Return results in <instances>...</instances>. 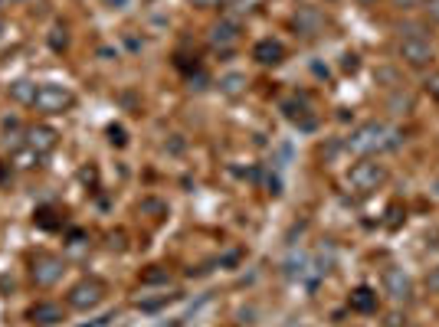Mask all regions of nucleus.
I'll use <instances>...</instances> for the list:
<instances>
[{
  "mask_svg": "<svg viewBox=\"0 0 439 327\" xmlns=\"http://www.w3.org/2000/svg\"><path fill=\"white\" fill-rule=\"evenodd\" d=\"M403 144V131L387 122H367L348 138V150L354 154H383Z\"/></svg>",
  "mask_w": 439,
  "mask_h": 327,
  "instance_id": "1",
  "label": "nucleus"
},
{
  "mask_svg": "<svg viewBox=\"0 0 439 327\" xmlns=\"http://www.w3.org/2000/svg\"><path fill=\"white\" fill-rule=\"evenodd\" d=\"M59 144V134L53 128H46V124H37V128L27 131V148H33L43 158V154H49V150Z\"/></svg>",
  "mask_w": 439,
  "mask_h": 327,
  "instance_id": "8",
  "label": "nucleus"
},
{
  "mask_svg": "<svg viewBox=\"0 0 439 327\" xmlns=\"http://www.w3.org/2000/svg\"><path fill=\"white\" fill-rule=\"evenodd\" d=\"M364 4H377V0H364Z\"/></svg>",
  "mask_w": 439,
  "mask_h": 327,
  "instance_id": "25",
  "label": "nucleus"
},
{
  "mask_svg": "<svg viewBox=\"0 0 439 327\" xmlns=\"http://www.w3.org/2000/svg\"><path fill=\"white\" fill-rule=\"evenodd\" d=\"M0 30H4V23H0Z\"/></svg>",
  "mask_w": 439,
  "mask_h": 327,
  "instance_id": "26",
  "label": "nucleus"
},
{
  "mask_svg": "<svg viewBox=\"0 0 439 327\" xmlns=\"http://www.w3.org/2000/svg\"><path fill=\"white\" fill-rule=\"evenodd\" d=\"M387 184V167L377 164V160H361V164H354L351 174H348V187L354 193H371V190L383 187Z\"/></svg>",
  "mask_w": 439,
  "mask_h": 327,
  "instance_id": "3",
  "label": "nucleus"
},
{
  "mask_svg": "<svg viewBox=\"0 0 439 327\" xmlns=\"http://www.w3.org/2000/svg\"><path fill=\"white\" fill-rule=\"evenodd\" d=\"M423 85H426V92H430V98H436V102H439V72H433V75H430V79H426Z\"/></svg>",
  "mask_w": 439,
  "mask_h": 327,
  "instance_id": "20",
  "label": "nucleus"
},
{
  "mask_svg": "<svg viewBox=\"0 0 439 327\" xmlns=\"http://www.w3.org/2000/svg\"><path fill=\"white\" fill-rule=\"evenodd\" d=\"M10 98L20 105H33V98H37V85L33 82H13L10 85Z\"/></svg>",
  "mask_w": 439,
  "mask_h": 327,
  "instance_id": "16",
  "label": "nucleus"
},
{
  "mask_svg": "<svg viewBox=\"0 0 439 327\" xmlns=\"http://www.w3.org/2000/svg\"><path fill=\"white\" fill-rule=\"evenodd\" d=\"M305 112H308V108H302V105H286L288 118H292V122H295L302 131H312L318 124V118H315V115H305Z\"/></svg>",
  "mask_w": 439,
  "mask_h": 327,
  "instance_id": "15",
  "label": "nucleus"
},
{
  "mask_svg": "<svg viewBox=\"0 0 439 327\" xmlns=\"http://www.w3.org/2000/svg\"><path fill=\"white\" fill-rule=\"evenodd\" d=\"M72 105H76V95L69 92L66 85H53V82L39 85L37 98H33V108L43 115H63V112H69Z\"/></svg>",
  "mask_w": 439,
  "mask_h": 327,
  "instance_id": "2",
  "label": "nucleus"
},
{
  "mask_svg": "<svg viewBox=\"0 0 439 327\" xmlns=\"http://www.w3.org/2000/svg\"><path fill=\"white\" fill-rule=\"evenodd\" d=\"M30 321L39 327H53L63 321V308L59 304H53V301H37L33 308H30Z\"/></svg>",
  "mask_w": 439,
  "mask_h": 327,
  "instance_id": "11",
  "label": "nucleus"
},
{
  "mask_svg": "<svg viewBox=\"0 0 439 327\" xmlns=\"http://www.w3.org/2000/svg\"><path fill=\"white\" fill-rule=\"evenodd\" d=\"M37 160H39V154L33 148H27V150H20L17 154V167H33Z\"/></svg>",
  "mask_w": 439,
  "mask_h": 327,
  "instance_id": "19",
  "label": "nucleus"
},
{
  "mask_svg": "<svg viewBox=\"0 0 439 327\" xmlns=\"http://www.w3.org/2000/svg\"><path fill=\"white\" fill-rule=\"evenodd\" d=\"M210 43L217 49H233L239 43V27L233 20H220L217 27L210 30Z\"/></svg>",
  "mask_w": 439,
  "mask_h": 327,
  "instance_id": "10",
  "label": "nucleus"
},
{
  "mask_svg": "<svg viewBox=\"0 0 439 327\" xmlns=\"http://www.w3.org/2000/svg\"><path fill=\"white\" fill-rule=\"evenodd\" d=\"M220 92L229 95V98H239V95L246 92V75H239V72H229L220 79Z\"/></svg>",
  "mask_w": 439,
  "mask_h": 327,
  "instance_id": "14",
  "label": "nucleus"
},
{
  "mask_svg": "<svg viewBox=\"0 0 439 327\" xmlns=\"http://www.w3.org/2000/svg\"><path fill=\"white\" fill-rule=\"evenodd\" d=\"M322 27H325V17H322L315 7H302L295 13V30H298V33L315 37V33H322Z\"/></svg>",
  "mask_w": 439,
  "mask_h": 327,
  "instance_id": "12",
  "label": "nucleus"
},
{
  "mask_svg": "<svg viewBox=\"0 0 439 327\" xmlns=\"http://www.w3.org/2000/svg\"><path fill=\"white\" fill-rule=\"evenodd\" d=\"M108 134H112V141H115V144H125V131H122V128H112Z\"/></svg>",
  "mask_w": 439,
  "mask_h": 327,
  "instance_id": "24",
  "label": "nucleus"
},
{
  "mask_svg": "<svg viewBox=\"0 0 439 327\" xmlns=\"http://www.w3.org/2000/svg\"><path fill=\"white\" fill-rule=\"evenodd\" d=\"M171 281V271L167 269H151L141 275V285H167Z\"/></svg>",
  "mask_w": 439,
  "mask_h": 327,
  "instance_id": "18",
  "label": "nucleus"
},
{
  "mask_svg": "<svg viewBox=\"0 0 439 327\" xmlns=\"http://www.w3.org/2000/svg\"><path fill=\"white\" fill-rule=\"evenodd\" d=\"M351 308L357 311V314H371V311H377V291L367 288V285L354 288L351 291Z\"/></svg>",
  "mask_w": 439,
  "mask_h": 327,
  "instance_id": "13",
  "label": "nucleus"
},
{
  "mask_svg": "<svg viewBox=\"0 0 439 327\" xmlns=\"http://www.w3.org/2000/svg\"><path fill=\"white\" fill-rule=\"evenodd\" d=\"M63 271H66V262L59 259V255H37L30 275H33V285H37V288H53V285L63 278Z\"/></svg>",
  "mask_w": 439,
  "mask_h": 327,
  "instance_id": "6",
  "label": "nucleus"
},
{
  "mask_svg": "<svg viewBox=\"0 0 439 327\" xmlns=\"http://www.w3.org/2000/svg\"><path fill=\"white\" fill-rule=\"evenodd\" d=\"M191 4H193L197 10H213V7H220L223 0H191Z\"/></svg>",
  "mask_w": 439,
  "mask_h": 327,
  "instance_id": "22",
  "label": "nucleus"
},
{
  "mask_svg": "<svg viewBox=\"0 0 439 327\" xmlns=\"http://www.w3.org/2000/svg\"><path fill=\"white\" fill-rule=\"evenodd\" d=\"M69 301V308H76V311H92L98 308L102 301H106V281H98V278H82L79 285H72L66 295Z\"/></svg>",
  "mask_w": 439,
  "mask_h": 327,
  "instance_id": "4",
  "label": "nucleus"
},
{
  "mask_svg": "<svg viewBox=\"0 0 439 327\" xmlns=\"http://www.w3.org/2000/svg\"><path fill=\"white\" fill-rule=\"evenodd\" d=\"M423 10L430 13V20H436V23H439V0H426V4H423Z\"/></svg>",
  "mask_w": 439,
  "mask_h": 327,
  "instance_id": "21",
  "label": "nucleus"
},
{
  "mask_svg": "<svg viewBox=\"0 0 439 327\" xmlns=\"http://www.w3.org/2000/svg\"><path fill=\"white\" fill-rule=\"evenodd\" d=\"M426 281H430V288H433V291H439V265L430 271V278H426Z\"/></svg>",
  "mask_w": 439,
  "mask_h": 327,
  "instance_id": "23",
  "label": "nucleus"
},
{
  "mask_svg": "<svg viewBox=\"0 0 439 327\" xmlns=\"http://www.w3.org/2000/svg\"><path fill=\"white\" fill-rule=\"evenodd\" d=\"M383 291H387L393 301H410V295H413L410 275L403 269H387L383 271Z\"/></svg>",
  "mask_w": 439,
  "mask_h": 327,
  "instance_id": "7",
  "label": "nucleus"
},
{
  "mask_svg": "<svg viewBox=\"0 0 439 327\" xmlns=\"http://www.w3.org/2000/svg\"><path fill=\"white\" fill-rule=\"evenodd\" d=\"M253 59L262 65H276L286 59V46L279 39H259L256 46H253Z\"/></svg>",
  "mask_w": 439,
  "mask_h": 327,
  "instance_id": "9",
  "label": "nucleus"
},
{
  "mask_svg": "<svg viewBox=\"0 0 439 327\" xmlns=\"http://www.w3.org/2000/svg\"><path fill=\"white\" fill-rule=\"evenodd\" d=\"M262 7H266V0H233V13H239V17L259 13Z\"/></svg>",
  "mask_w": 439,
  "mask_h": 327,
  "instance_id": "17",
  "label": "nucleus"
},
{
  "mask_svg": "<svg viewBox=\"0 0 439 327\" xmlns=\"http://www.w3.org/2000/svg\"><path fill=\"white\" fill-rule=\"evenodd\" d=\"M400 59H403L407 65H413V69H423V65H430V59H433L430 39L423 37V33H407V37L400 39Z\"/></svg>",
  "mask_w": 439,
  "mask_h": 327,
  "instance_id": "5",
  "label": "nucleus"
}]
</instances>
